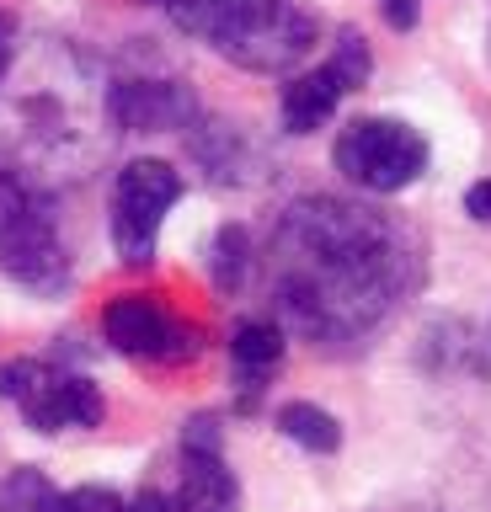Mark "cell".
<instances>
[{"instance_id": "ac0fdd59", "label": "cell", "mask_w": 491, "mask_h": 512, "mask_svg": "<svg viewBox=\"0 0 491 512\" xmlns=\"http://www.w3.org/2000/svg\"><path fill=\"white\" fill-rule=\"evenodd\" d=\"M385 22L395 32H411V27L422 22V0H385Z\"/></svg>"}, {"instance_id": "8992f818", "label": "cell", "mask_w": 491, "mask_h": 512, "mask_svg": "<svg viewBox=\"0 0 491 512\" xmlns=\"http://www.w3.org/2000/svg\"><path fill=\"white\" fill-rule=\"evenodd\" d=\"M182 198V171L166 166L155 155H139L118 171L113 182V246L118 262L150 267L155 262V240H161L166 214Z\"/></svg>"}, {"instance_id": "2e32d148", "label": "cell", "mask_w": 491, "mask_h": 512, "mask_svg": "<svg viewBox=\"0 0 491 512\" xmlns=\"http://www.w3.org/2000/svg\"><path fill=\"white\" fill-rule=\"evenodd\" d=\"M0 512H59L54 480L43 470H33V464L6 470V475H0Z\"/></svg>"}, {"instance_id": "7c38bea8", "label": "cell", "mask_w": 491, "mask_h": 512, "mask_svg": "<svg viewBox=\"0 0 491 512\" xmlns=\"http://www.w3.org/2000/svg\"><path fill=\"white\" fill-rule=\"evenodd\" d=\"M187 155L225 187H246L257 176V144L235 123H219V118H198L187 128Z\"/></svg>"}, {"instance_id": "9a60e30c", "label": "cell", "mask_w": 491, "mask_h": 512, "mask_svg": "<svg viewBox=\"0 0 491 512\" xmlns=\"http://www.w3.org/2000/svg\"><path fill=\"white\" fill-rule=\"evenodd\" d=\"M278 432H283L289 443L310 448V454H337V448H342L337 416L321 411V406H310V400H289V406L278 411Z\"/></svg>"}, {"instance_id": "8fae6325", "label": "cell", "mask_w": 491, "mask_h": 512, "mask_svg": "<svg viewBox=\"0 0 491 512\" xmlns=\"http://www.w3.org/2000/svg\"><path fill=\"white\" fill-rule=\"evenodd\" d=\"M17 406L33 432H65V427H102L107 400L86 374H65L54 363H33V379L17 395Z\"/></svg>"}, {"instance_id": "d6986e66", "label": "cell", "mask_w": 491, "mask_h": 512, "mask_svg": "<svg viewBox=\"0 0 491 512\" xmlns=\"http://www.w3.org/2000/svg\"><path fill=\"white\" fill-rule=\"evenodd\" d=\"M465 214H470L475 224H491V182H475V187L465 192Z\"/></svg>"}, {"instance_id": "e0dca14e", "label": "cell", "mask_w": 491, "mask_h": 512, "mask_svg": "<svg viewBox=\"0 0 491 512\" xmlns=\"http://www.w3.org/2000/svg\"><path fill=\"white\" fill-rule=\"evenodd\" d=\"M59 512H129V502L113 486H81L59 496Z\"/></svg>"}, {"instance_id": "3957f363", "label": "cell", "mask_w": 491, "mask_h": 512, "mask_svg": "<svg viewBox=\"0 0 491 512\" xmlns=\"http://www.w3.org/2000/svg\"><path fill=\"white\" fill-rule=\"evenodd\" d=\"M166 11L187 38L251 75H289L321 43V16L305 0H166Z\"/></svg>"}, {"instance_id": "277c9868", "label": "cell", "mask_w": 491, "mask_h": 512, "mask_svg": "<svg viewBox=\"0 0 491 512\" xmlns=\"http://www.w3.org/2000/svg\"><path fill=\"white\" fill-rule=\"evenodd\" d=\"M0 272L38 299L70 288V251L59 235L54 198L6 171H0Z\"/></svg>"}, {"instance_id": "6da1fadb", "label": "cell", "mask_w": 491, "mask_h": 512, "mask_svg": "<svg viewBox=\"0 0 491 512\" xmlns=\"http://www.w3.org/2000/svg\"><path fill=\"white\" fill-rule=\"evenodd\" d=\"M273 310L315 347H363L427 283V246L406 219L353 198L289 203L267 246Z\"/></svg>"}, {"instance_id": "5bb4252c", "label": "cell", "mask_w": 491, "mask_h": 512, "mask_svg": "<svg viewBox=\"0 0 491 512\" xmlns=\"http://www.w3.org/2000/svg\"><path fill=\"white\" fill-rule=\"evenodd\" d=\"M209 278L219 294H241L251 278V230L246 224H219L209 240Z\"/></svg>"}, {"instance_id": "30bf717a", "label": "cell", "mask_w": 491, "mask_h": 512, "mask_svg": "<svg viewBox=\"0 0 491 512\" xmlns=\"http://www.w3.org/2000/svg\"><path fill=\"white\" fill-rule=\"evenodd\" d=\"M166 502L171 512H241V486L225 464V432L214 416H193L182 427V480Z\"/></svg>"}, {"instance_id": "44dd1931", "label": "cell", "mask_w": 491, "mask_h": 512, "mask_svg": "<svg viewBox=\"0 0 491 512\" xmlns=\"http://www.w3.org/2000/svg\"><path fill=\"white\" fill-rule=\"evenodd\" d=\"M11 32H17V27H11V16L0 11V64L11 59V48H17V43H11Z\"/></svg>"}, {"instance_id": "4fadbf2b", "label": "cell", "mask_w": 491, "mask_h": 512, "mask_svg": "<svg viewBox=\"0 0 491 512\" xmlns=\"http://www.w3.org/2000/svg\"><path fill=\"white\" fill-rule=\"evenodd\" d=\"M283 352H289V336L273 320H241L230 336V368H235V384H241V406H257L267 379L278 374Z\"/></svg>"}, {"instance_id": "ffe728a7", "label": "cell", "mask_w": 491, "mask_h": 512, "mask_svg": "<svg viewBox=\"0 0 491 512\" xmlns=\"http://www.w3.org/2000/svg\"><path fill=\"white\" fill-rule=\"evenodd\" d=\"M129 512H171V502H166V491H155V486H145L129 502Z\"/></svg>"}, {"instance_id": "52a82bcc", "label": "cell", "mask_w": 491, "mask_h": 512, "mask_svg": "<svg viewBox=\"0 0 491 512\" xmlns=\"http://www.w3.org/2000/svg\"><path fill=\"white\" fill-rule=\"evenodd\" d=\"M102 336L123 352V358H139V363H193L203 352V342H209L193 320H182L171 304H161L155 294L107 299Z\"/></svg>"}, {"instance_id": "5b68a950", "label": "cell", "mask_w": 491, "mask_h": 512, "mask_svg": "<svg viewBox=\"0 0 491 512\" xmlns=\"http://www.w3.org/2000/svg\"><path fill=\"white\" fill-rule=\"evenodd\" d=\"M331 166L353 187L390 198L427 176V139L406 118H353L331 144Z\"/></svg>"}, {"instance_id": "7402d4cb", "label": "cell", "mask_w": 491, "mask_h": 512, "mask_svg": "<svg viewBox=\"0 0 491 512\" xmlns=\"http://www.w3.org/2000/svg\"><path fill=\"white\" fill-rule=\"evenodd\" d=\"M145 6H166V0H145Z\"/></svg>"}, {"instance_id": "9c48e42d", "label": "cell", "mask_w": 491, "mask_h": 512, "mask_svg": "<svg viewBox=\"0 0 491 512\" xmlns=\"http://www.w3.org/2000/svg\"><path fill=\"white\" fill-rule=\"evenodd\" d=\"M102 118L118 134H187L203 107L187 80H166V75H118L102 91Z\"/></svg>"}, {"instance_id": "ba28073f", "label": "cell", "mask_w": 491, "mask_h": 512, "mask_svg": "<svg viewBox=\"0 0 491 512\" xmlns=\"http://www.w3.org/2000/svg\"><path fill=\"white\" fill-rule=\"evenodd\" d=\"M369 43H363L358 27H342L337 32V48H331V59H321L315 70L294 75L289 86L278 96V112H283V128L289 134H315L331 112H337L342 96H353L363 80H369Z\"/></svg>"}, {"instance_id": "7a4b0ae2", "label": "cell", "mask_w": 491, "mask_h": 512, "mask_svg": "<svg viewBox=\"0 0 491 512\" xmlns=\"http://www.w3.org/2000/svg\"><path fill=\"white\" fill-rule=\"evenodd\" d=\"M81 86H91V64L75 48H11V59L0 64V171L43 192L54 176H81V166L97 155Z\"/></svg>"}]
</instances>
